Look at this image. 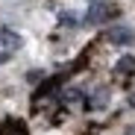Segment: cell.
<instances>
[{
  "mask_svg": "<svg viewBox=\"0 0 135 135\" xmlns=\"http://www.w3.org/2000/svg\"><path fill=\"white\" fill-rule=\"evenodd\" d=\"M21 44H24V38H21L18 32L6 30V27H0V47H6V50H18Z\"/></svg>",
  "mask_w": 135,
  "mask_h": 135,
  "instance_id": "3957f363",
  "label": "cell"
},
{
  "mask_svg": "<svg viewBox=\"0 0 135 135\" xmlns=\"http://www.w3.org/2000/svg\"><path fill=\"white\" fill-rule=\"evenodd\" d=\"M62 94H65V100H71V103H74V100H79L82 91H76V88H68V91H62Z\"/></svg>",
  "mask_w": 135,
  "mask_h": 135,
  "instance_id": "8992f818",
  "label": "cell"
},
{
  "mask_svg": "<svg viewBox=\"0 0 135 135\" xmlns=\"http://www.w3.org/2000/svg\"><path fill=\"white\" fill-rule=\"evenodd\" d=\"M76 21H79V18H76L74 12H62V24H65V27H79Z\"/></svg>",
  "mask_w": 135,
  "mask_h": 135,
  "instance_id": "5b68a950",
  "label": "cell"
},
{
  "mask_svg": "<svg viewBox=\"0 0 135 135\" xmlns=\"http://www.w3.org/2000/svg\"><path fill=\"white\" fill-rule=\"evenodd\" d=\"M94 3H97V0H94Z\"/></svg>",
  "mask_w": 135,
  "mask_h": 135,
  "instance_id": "ba28073f",
  "label": "cell"
},
{
  "mask_svg": "<svg viewBox=\"0 0 135 135\" xmlns=\"http://www.w3.org/2000/svg\"><path fill=\"white\" fill-rule=\"evenodd\" d=\"M112 3H106V0H97V3H91L88 6V12H85V24H103V21H109L112 18Z\"/></svg>",
  "mask_w": 135,
  "mask_h": 135,
  "instance_id": "6da1fadb",
  "label": "cell"
},
{
  "mask_svg": "<svg viewBox=\"0 0 135 135\" xmlns=\"http://www.w3.org/2000/svg\"><path fill=\"white\" fill-rule=\"evenodd\" d=\"M115 68H118L120 74H132V71H135V56H123V59H118Z\"/></svg>",
  "mask_w": 135,
  "mask_h": 135,
  "instance_id": "277c9868",
  "label": "cell"
},
{
  "mask_svg": "<svg viewBox=\"0 0 135 135\" xmlns=\"http://www.w3.org/2000/svg\"><path fill=\"white\" fill-rule=\"evenodd\" d=\"M109 41L118 44V47H126V44L135 41V32H132L129 27H112V30H109Z\"/></svg>",
  "mask_w": 135,
  "mask_h": 135,
  "instance_id": "7a4b0ae2",
  "label": "cell"
},
{
  "mask_svg": "<svg viewBox=\"0 0 135 135\" xmlns=\"http://www.w3.org/2000/svg\"><path fill=\"white\" fill-rule=\"evenodd\" d=\"M126 135H135V132H132V129H129V132H126Z\"/></svg>",
  "mask_w": 135,
  "mask_h": 135,
  "instance_id": "52a82bcc",
  "label": "cell"
}]
</instances>
